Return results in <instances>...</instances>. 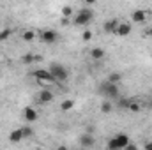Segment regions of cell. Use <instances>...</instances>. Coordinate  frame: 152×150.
Returning a JSON list of instances; mask_svg holds the SVG:
<instances>
[{"instance_id":"cell-1","label":"cell","mask_w":152,"mask_h":150,"mask_svg":"<svg viewBox=\"0 0 152 150\" xmlns=\"http://www.w3.org/2000/svg\"><path fill=\"white\" fill-rule=\"evenodd\" d=\"M129 143H131L129 136H127V134H124V133H118V134H115L113 138L108 141L106 150H124Z\"/></svg>"},{"instance_id":"cell-2","label":"cell","mask_w":152,"mask_h":150,"mask_svg":"<svg viewBox=\"0 0 152 150\" xmlns=\"http://www.w3.org/2000/svg\"><path fill=\"white\" fill-rule=\"evenodd\" d=\"M99 94L106 99V101H112V99H117L120 94H118V85H113V83H108V81H103L99 85Z\"/></svg>"},{"instance_id":"cell-3","label":"cell","mask_w":152,"mask_h":150,"mask_svg":"<svg viewBox=\"0 0 152 150\" xmlns=\"http://www.w3.org/2000/svg\"><path fill=\"white\" fill-rule=\"evenodd\" d=\"M92 18H94V12H92L90 9H87V7H83L78 14H75V18H73V25L87 27V25L92 21Z\"/></svg>"},{"instance_id":"cell-4","label":"cell","mask_w":152,"mask_h":150,"mask_svg":"<svg viewBox=\"0 0 152 150\" xmlns=\"http://www.w3.org/2000/svg\"><path fill=\"white\" fill-rule=\"evenodd\" d=\"M48 71H50V73H51V76L55 78V81H66V79H67V76H69L67 69H66L62 64H58V62L51 64V66L48 67Z\"/></svg>"},{"instance_id":"cell-5","label":"cell","mask_w":152,"mask_h":150,"mask_svg":"<svg viewBox=\"0 0 152 150\" xmlns=\"http://www.w3.org/2000/svg\"><path fill=\"white\" fill-rule=\"evenodd\" d=\"M147 18H149V11H145V9H136L131 12L133 23H143V21H147Z\"/></svg>"},{"instance_id":"cell-6","label":"cell","mask_w":152,"mask_h":150,"mask_svg":"<svg viewBox=\"0 0 152 150\" xmlns=\"http://www.w3.org/2000/svg\"><path fill=\"white\" fill-rule=\"evenodd\" d=\"M34 76L37 78L39 81H42V83H53V81H55V78L51 76V73L46 71V69H37V71H34Z\"/></svg>"},{"instance_id":"cell-7","label":"cell","mask_w":152,"mask_h":150,"mask_svg":"<svg viewBox=\"0 0 152 150\" xmlns=\"http://www.w3.org/2000/svg\"><path fill=\"white\" fill-rule=\"evenodd\" d=\"M80 145H81L83 149H92V147L96 145V138H94V134L83 133V134L80 136Z\"/></svg>"},{"instance_id":"cell-8","label":"cell","mask_w":152,"mask_h":150,"mask_svg":"<svg viewBox=\"0 0 152 150\" xmlns=\"http://www.w3.org/2000/svg\"><path fill=\"white\" fill-rule=\"evenodd\" d=\"M53 99H55V95H53V92H51V90H48V88H42V90L37 94V101L41 103V104L51 103Z\"/></svg>"},{"instance_id":"cell-9","label":"cell","mask_w":152,"mask_h":150,"mask_svg":"<svg viewBox=\"0 0 152 150\" xmlns=\"http://www.w3.org/2000/svg\"><path fill=\"white\" fill-rule=\"evenodd\" d=\"M131 30H133L131 23H126V21H122V23H118V27H117L115 34H117L118 37H126V36H129V34H131Z\"/></svg>"},{"instance_id":"cell-10","label":"cell","mask_w":152,"mask_h":150,"mask_svg":"<svg viewBox=\"0 0 152 150\" xmlns=\"http://www.w3.org/2000/svg\"><path fill=\"white\" fill-rule=\"evenodd\" d=\"M41 37H42L44 42H48V44H55L57 39H58V34L55 30H42L41 32Z\"/></svg>"},{"instance_id":"cell-11","label":"cell","mask_w":152,"mask_h":150,"mask_svg":"<svg viewBox=\"0 0 152 150\" xmlns=\"http://www.w3.org/2000/svg\"><path fill=\"white\" fill-rule=\"evenodd\" d=\"M23 117H25V120L27 122H36L39 118V115L37 111H36V108H32V106H27V108H23Z\"/></svg>"},{"instance_id":"cell-12","label":"cell","mask_w":152,"mask_h":150,"mask_svg":"<svg viewBox=\"0 0 152 150\" xmlns=\"http://www.w3.org/2000/svg\"><path fill=\"white\" fill-rule=\"evenodd\" d=\"M23 140H25V136H23V133H21V127H18V129H12V131H11V134H9V141H11L12 145L20 143V141H23Z\"/></svg>"},{"instance_id":"cell-13","label":"cell","mask_w":152,"mask_h":150,"mask_svg":"<svg viewBox=\"0 0 152 150\" xmlns=\"http://www.w3.org/2000/svg\"><path fill=\"white\" fill-rule=\"evenodd\" d=\"M118 23H120V21H118L117 18H112V20L104 21V25H103V30H104L106 34H115V30H117Z\"/></svg>"},{"instance_id":"cell-14","label":"cell","mask_w":152,"mask_h":150,"mask_svg":"<svg viewBox=\"0 0 152 150\" xmlns=\"http://www.w3.org/2000/svg\"><path fill=\"white\" fill-rule=\"evenodd\" d=\"M88 55H90L92 60H103V58L106 57V51H104L103 48H92V50L88 51Z\"/></svg>"},{"instance_id":"cell-15","label":"cell","mask_w":152,"mask_h":150,"mask_svg":"<svg viewBox=\"0 0 152 150\" xmlns=\"http://www.w3.org/2000/svg\"><path fill=\"white\" fill-rule=\"evenodd\" d=\"M75 106H76L75 99H64V101L60 103V110H62L64 113H66V111H71Z\"/></svg>"},{"instance_id":"cell-16","label":"cell","mask_w":152,"mask_h":150,"mask_svg":"<svg viewBox=\"0 0 152 150\" xmlns=\"http://www.w3.org/2000/svg\"><path fill=\"white\" fill-rule=\"evenodd\" d=\"M21 37H23V41L30 42V41H34V39L37 37V34H36V30H34V28H27V30L21 34Z\"/></svg>"},{"instance_id":"cell-17","label":"cell","mask_w":152,"mask_h":150,"mask_svg":"<svg viewBox=\"0 0 152 150\" xmlns=\"http://www.w3.org/2000/svg\"><path fill=\"white\" fill-rule=\"evenodd\" d=\"M60 14H62V18H73L75 16V9H73V5H64L62 7V11H60Z\"/></svg>"},{"instance_id":"cell-18","label":"cell","mask_w":152,"mask_h":150,"mask_svg":"<svg viewBox=\"0 0 152 150\" xmlns=\"http://www.w3.org/2000/svg\"><path fill=\"white\" fill-rule=\"evenodd\" d=\"M106 81H108V83H113V85H118V83L122 81V74H120V73H110V76H108Z\"/></svg>"},{"instance_id":"cell-19","label":"cell","mask_w":152,"mask_h":150,"mask_svg":"<svg viewBox=\"0 0 152 150\" xmlns=\"http://www.w3.org/2000/svg\"><path fill=\"white\" fill-rule=\"evenodd\" d=\"M21 62L27 64V66H30V64L36 62V55H34V53H25V55L21 57Z\"/></svg>"},{"instance_id":"cell-20","label":"cell","mask_w":152,"mask_h":150,"mask_svg":"<svg viewBox=\"0 0 152 150\" xmlns=\"http://www.w3.org/2000/svg\"><path fill=\"white\" fill-rule=\"evenodd\" d=\"M112 110H113V104H112V101H103L101 103V111L103 113H112Z\"/></svg>"},{"instance_id":"cell-21","label":"cell","mask_w":152,"mask_h":150,"mask_svg":"<svg viewBox=\"0 0 152 150\" xmlns=\"http://www.w3.org/2000/svg\"><path fill=\"white\" fill-rule=\"evenodd\" d=\"M92 37H94L92 30H90V28H85L83 34H81V41H83V42H88V41H92Z\"/></svg>"},{"instance_id":"cell-22","label":"cell","mask_w":152,"mask_h":150,"mask_svg":"<svg viewBox=\"0 0 152 150\" xmlns=\"http://www.w3.org/2000/svg\"><path fill=\"white\" fill-rule=\"evenodd\" d=\"M129 111H133V113H138L140 110H142V106H140V103H136L134 99H131V103H129V108H127Z\"/></svg>"},{"instance_id":"cell-23","label":"cell","mask_w":152,"mask_h":150,"mask_svg":"<svg viewBox=\"0 0 152 150\" xmlns=\"http://www.w3.org/2000/svg\"><path fill=\"white\" fill-rule=\"evenodd\" d=\"M21 133H23L25 138H32V136H34V129L28 127V125H23V127H21Z\"/></svg>"},{"instance_id":"cell-24","label":"cell","mask_w":152,"mask_h":150,"mask_svg":"<svg viewBox=\"0 0 152 150\" xmlns=\"http://www.w3.org/2000/svg\"><path fill=\"white\" fill-rule=\"evenodd\" d=\"M9 37H11V28H2L0 30V42L2 41H7Z\"/></svg>"},{"instance_id":"cell-25","label":"cell","mask_w":152,"mask_h":150,"mask_svg":"<svg viewBox=\"0 0 152 150\" xmlns=\"http://www.w3.org/2000/svg\"><path fill=\"white\" fill-rule=\"evenodd\" d=\"M129 103H131V99H120L118 101V108H129Z\"/></svg>"},{"instance_id":"cell-26","label":"cell","mask_w":152,"mask_h":150,"mask_svg":"<svg viewBox=\"0 0 152 150\" xmlns=\"http://www.w3.org/2000/svg\"><path fill=\"white\" fill-rule=\"evenodd\" d=\"M124 150H140V149H138V147H136V145H134V143L131 141V143H129V145H127V147H126Z\"/></svg>"},{"instance_id":"cell-27","label":"cell","mask_w":152,"mask_h":150,"mask_svg":"<svg viewBox=\"0 0 152 150\" xmlns=\"http://www.w3.org/2000/svg\"><path fill=\"white\" fill-rule=\"evenodd\" d=\"M143 150H152V141H145V145H143Z\"/></svg>"},{"instance_id":"cell-28","label":"cell","mask_w":152,"mask_h":150,"mask_svg":"<svg viewBox=\"0 0 152 150\" xmlns=\"http://www.w3.org/2000/svg\"><path fill=\"white\" fill-rule=\"evenodd\" d=\"M143 36H147V37H152V27H149V28L143 32Z\"/></svg>"},{"instance_id":"cell-29","label":"cell","mask_w":152,"mask_h":150,"mask_svg":"<svg viewBox=\"0 0 152 150\" xmlns=\"http://www.w3.org/2000/svg\"><path fill=\"white\" fill-rule=\"evenodd\" d=\"M60 23H62V25H69V20H67V18H62Z\"/></svg>"},{"instance_id":"cell-30","label":"cell","mask_w":152,"mask_h":150,"mask_svg":"<svg viewBox=\"0 0 152 150\" xmlns=\"http://www.w3.org/2000/svg\"><path fill=\"white\" fill-rule=\"evenodd\" d=\"M55 150H69V149H67L66 145H58V147H57V149H55Z\"/></svg>"},{"instance_id":"cell-31","label":"cell","mask_w":152,"mask_h":150,"mask_svg":"<svg viewBox=\"0 0 152 150\" xmlns=\"http://www.w3.org/2000/svg\"><path fill=\"white\" fill-rule=\"evenodd\" d=\"M42 60V55H36V62H41Z\"/></svg>"},{"instance_id":"cell-32","label":"cell","mask_w":152,"mask_h":150,"mask_svg":"<svg viewBox=\"0 0 152 150\" xmlns=\"http://www.w3.org/2000/svg\"><path fill=\"white\" fill-rule=\"evenodd\" d=\"M78 150H85V149H78Z\"/></svg>"}]
</instances>
